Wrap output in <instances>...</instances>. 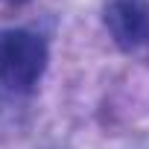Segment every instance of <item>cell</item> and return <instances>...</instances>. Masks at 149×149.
<instances>
[{"mask_svg":"<svg viewBox=\"0 0 149 149\" xmlns=\"http://www.w3.org/2000/svg\"><path fill=\"white\" fill-rule=\"evenodd\" d=\"M47 67V44L29 29H0V94H29Z\"/></svg>","mask_w":149,"mask_h":149,"instance_id":"cell-1","label":"cell"},{"mask_svg":"<svg viewBox=\"0 0 149 149\" xmlns=\"http://www.w3.org/2000/svg\"><path fill=\"white\" fill-rule=\"evenodd\" d=\"M102 21L123 50L149 47V0H108Z\"/></svg>","mask_w":149,"mask_h":149,"instance_id":"cell-2","label":"cell"},{"mask_svg":"<svg viewBox=\"0 0 149 149\" xmlns=\"http://www.w3.org/2000/svg\"><path fill=\"white\" fill-rule=\"evenodd\" d=\"M3 3H26V0H3Z\"/></svg>","mask_w":149,"mask_h":149,"instance_id":"cell-3","label":"cell"}]
</instances>
